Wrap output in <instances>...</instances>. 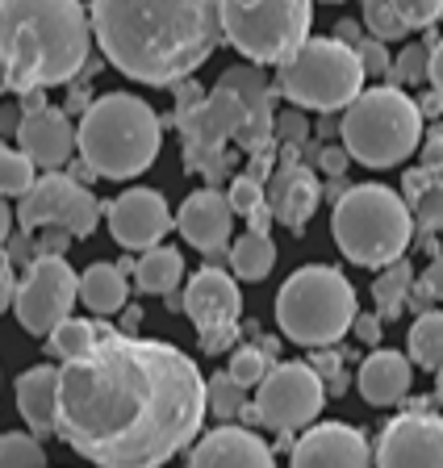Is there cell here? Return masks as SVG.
<instances>
[{
  "mask_svg": "<svg viewBox=\"0 0 443 468\" xmlns=\"http://www.w3.org/2000/svg\"><path fill=\"white\" fill-rule=\"evenodd\" d=\"M206 410L201 368L159 339L118 331L59 368V439L97 468H163Z\"/></svg>",
  "mask_w": 443,
  "mask_h": 468,
  "instance_id": "6da1fadb",
  "label": "cell"
},
{
  "mask_svg": "<svg viewBox=\"0 0 443 468\" xmlns=\"http://www.w3.org/2000/svg\"><path fill=\"white\" fill-rule=\"evenodd\" d=\"M100 55L151 88H176L222 47V0H92Z\"/></svg>",
  "mask_w": 443,
  "mask_h": 468,
  "instance_id": "7a4b0ae2",
  "label": "cell"
},
{
  "mask_svg": "<svg viewBox=\"0 0 443 468\" xmlns=\"http://www.w3.org/2000/svg\"><path fill=\"white\" fill-rule=\"evenodd\" d=\"M89 21L79 0H0V63L13 92L76 84L89 68Z\"/></svg>",
  "mask_w": 443,
  "mask_h": 468,
  "instance_id": "3957f363",
  "label": "cell"
},
{
  "mask_svg": "<svg viewBox=\"0 0 443 468\" xmlns=\"http://www.w3.org/2000/svg\"><path fill=\"white\" fill-rule=\"evenodd\" d=\"M79 159L105 180H134L159 159L163 122L134 92H105L76 126Z\"/></svg>",
  "mask_w": 443,
  "mask_h": 468,
  "instance_id": "277c9868",
  "label": "cell"
},
{
  "mask_svg": "<svg viewBox=\"0 0 443 468\" xmlns=\"http://www.w3.org/2000/svg\"><path fill=\"white\" fill-rule=\"evenodd\" d=\"M355 289L331 263L297 268L276 292V326L297 347L326 351L355 326Z\"/></svg>",
  "mask_w": 443,
  "mask_h": 468,
  "instance_id": "5b68a950",
  "label": "cell"
},
{
  "mask_svg": "<svg viewBox=\"0 0 443 468\" xmlns=\"http://www.w3.org/2000/svg\"><path fill=\"white\" fill-rule=\"evenodd\" d=\"M331 234L339 251L360 268H389L406 255L414 239V214L402 193L385 185H352V193L335 205Z\"/></svg>",
  "mask_w": 443,
  "mask_h": 468,
  "instance_id": "8992f818",
  "label": "cell"
},
{
  "mask_svg": "<svg viewBox=\"0 0 443 468\" xmlns=\"http://www.w3.org/2000/svg\"><path fill=\"white\" fill-rule=\"evenodd\" d=\"M343 146L364 167H397L423 146V109L406 88H364L343 113Z\"/></svg>",
  "mask_w": 443,
  "mask_h": 468,
  "instance_id": "52a82bcc",
  "label": "cell"
},
{
  "mask_svg": "<svg viewBox=\"0 0 443 468\" xmlns=\"http://www.w3.org/2000/svg\"><path fill=\"white\" fill-rule=\"evenodd\" d=\"M364 63L339 38H310L289 63L276 68V92L293 109L322 113H347L355 97L364 92Z\"/></svg>",
  "mask_w": 443,
  "mask_h": 468,
  "instance_id": "ba28073f",
  "label": "cell"
},
{
  "mask_svg": "<svg viewBox=\"0 0 443 468\" xmlns=\"http://www.w3.org/2000/svg\"><path fill=\"white\" fill-rule=\"evenodd\" d=\"M314 0H222L227 42L256 68L289 63L310 42Z\"/></svg>",
  "mask_w": 443,
  "mask_h": 468,
  "instance_id": "9c48e42d",
  "label": "cell"
},
{
  "mask_svg": "<svg viewBox=\"0 0 443 468\" xmlns=\"http://www.w3.org/2000/svg\"><path fill=\"white\" fill-rule=\"evenodd\" d=\"M176 126L185 138V167L209 180V188L222 185L235 164V155L227 151L230 138L243 134L247 126V105L227 92V88H209V97L193 109H176Z\"/></svg>",
  "mask_w": 443,
  "mask_h": 468,
  "instance_id": "30bf717a",
  "label": "cell"
},
{
  "mask_svg": "<svg viewBox=\"0 0 443 468\" xmlns=\"http://www.w3.org/2000/svg\"><path fill=\"white\" fill-rule=\"evenodd\" d=\"M17 222L30 234L47 230V226H63L71 239H89L100 222V201L92 197V188L71 180L68 172H42L38 185L21 197Z\"/></svg>",
  "mask_w": 443,
  "mask_h": 468,
  "instance_id": "8fae6325",
  "label": "cell"
},
{
  "mask_svg": "<svg viewBox=\"0 0 443 468\" xmlns=\"http://www.w3.org/2000/svg\"><path fill=\"white\" fill-rule=\"evenodd\" d=\"M326 385L314 372V364L306 360H285L268 372V380L256 389V410H259V427H272L280 435H293L297 427L322 414Z\"/></svg>",
  "mask_w": 443,
  "mask_h": 468,
  "instance_id": "7c38bea8",
  "label": "cell"
},
{
  "mask_svg": "<svg viewBox=\"0 0 443 468\" xmlns=\"http://www.w3.org/2000/svg\"><path fill=\"white\" fill-rule=\"evenodd\" d=\"M79 302V276L59 255H38L34 268L21 276L13 314L30 335H50L71 318V305Z\"/></svg>",
  "mask_w": 443,
  "mask_h": 468,
  "instance_id": "4fadbf2b",
  "label": "cell"
},
{
  "mask_svg": "<svg viewBox=\"0 0 443 468\" xmlns=\"http://www.w3.org/2000/svg\"><path fill=\"white\" fill-rule=\"evenodd\" d=\"M185 314L193 318V326H197L201 351L217 356V351L235 347L238 318H243V292H238L235 276L206 263L185 289Z\"/></svg>",
  "mask_w": 443,
  "mask_h": 468,
  "instance_id": "5bb4252c",
  "label": "cell"
},
{
  "mask_svg": "<svg viewBox=\"0 0 443 468\" xmlns=\"http://www.w3.org/2000/svg\"><path fill=\"white\" fill-rule=\"evenodd\" d=\"M373 468H443V419L431 410H406L376 439Z\"/></svg>",
  "mask_w": 443,
  "mask_h": 468,
  "instance_id": "9a60e30c",
  "label": "cell"
},
{
  "mask_svg": "<svg viewBox=\"0 0 443 468\" xmlns=\"http://www.w3.org/2000/svg\"><path fill=\"white\" fill-rule=\"evenodd\" d=\"M105 222L113 243L126 247V251H151V247H163L159 239L176 226L163 193L155 188H126L121 197L105 205Z\"/></svg>",
  "mask_w": 443,
  "mask_h": 468,
  "instance_id": "2e32d148",
  "label": "cell"
},
{
  "mask_svg": "<svg viewBox=\"0 0 443 468\" xmlns=\"http://www.w3.org/2000/svg\"><path fill=\"white\" fill-rule=\"evenodd\" d=\"M217 88L235 92V97L247 105V126L235 143L243 146L251 159L272 155V146H276V105H272V97L276 92H272V84H268L264 71H259L256 63H238V68L222 71Z\"/></svg>",
  "mask_w": 443,
  "mask_h": 468,
  "instance_id": "e0dca14e",
  "label": "cell"
},
{
  "mask_svg": "<svg viewBox=\"0 0 443 468\" xmlns=\"http://www.w3.org/2000/svg\"><path fill=\"white\" fill-rule=\"evenodd\" d=\"M176 230L185 234L188 247H197V251L206 255L209 268H217V260L230 255L227 247H235L230 243V234H235L230 197L222 193V188H197V193H188L176 214Z\"/></svg>",
  "mask_w": 443,
  "mask_h": 468,
  "instance_id": "ac0fdd59",
  "label": "cell"
},
{
  "mask_svg": "<svg viewBox=\"0 0 443 468\" xmlns=\"http://www.w3.org/2000/svg\"><path fill=\"white\" fill-rule=\"evenodd\" d=\"M373 448L364 431L347 422H318L293 443V464L289 468H373Z\"/></svg>",
  "mask_w": 443,
  "mask_h": 468,
  "instance_id": "d6986e66",
  "label": "cell"
},
{
  "mask_svg": "<svg viewBox=\"0 0 443 468\" xmlns=\"http://www.w3.org/2000/svg\"><path fill=\"white\" fill-rule=\"evenodd\" d=\"M17 151H26L30 164L42 167V172H59L63 164H71L79 143H76V126H71L68 109L47 105L38 113H26V122L17 130Z\"/></svg>",
  "mask_w": 443,
  "mask_h": 468,
  "instance_id": "ffe728a7",
  "label": "cell"
},
{
  "mask_svg": "<svg viewBox=\"0 0 443 468\" xmlns=\"http://www.w3.org/2000/svg\"><path fill=\"white\" fill-rule=\"evenodd\" d=\"M188 468H276L272 448L251 427H214L197 439Z\"/></svg>",
  "mask_w": 443,
  "mask_h": 468,
  "instance_id": "44dd1931",
  "label": "cell"
},
{
  "mask_svg": "<svg viewBox=\"0 0 443 468\" xmlns=\"http://www.w3.org/2000/svg\"><path fill=\"white\" fill-rule=\"evenodd\" d=\"M318 201H322V185H318L314 167L306 164H280L268 180V205L272 218L280 226H289L293 234L306 230V222L314 218Z\"/></svg>",
  "mask_w": 443,
  "mask_h": 468,
  "instance_id": "7402d4cb",
  "label": "cell"
},
{
  "mask_svg": "<svg viewBox=\"0 0 443 468\" xmlns=\"http://www.w3.org/2000/svg\"><path fill=\"white\" fill-rule=\"evenodd\" d=\"M355 385H360V398L368 406H397L406 401L414 385V360L402 356V351H389V347H376L360 372H355Z\"/></svg>",
  "mask_w": 443,
  "mask_h": 468,
  "instance_id": "603a6c76",
  "label": "cell"
},
{
  "mask_svg": "<svg viewBox=\"0 0 443 468\" xmlns=\"http://www.w3.org/2000/svg\"><path fill=\"white\" fill-rule=\"evenodd\" d=\"M17 410L30 435L47 439L59 435V368L38 364V368L21 372L17 377Z\"/></svg>",
  "mask_w": 443,
  "mask_h": 468,
  "instance_id": "cb8c5ba5",
  "label": "cell"
},
{
  "mask_svg": "<svg viewBox=\"0 0 443 468\" xmlns=\"http://www.w3.org/2000/svg\"><path fill=\"white\" fill-rule=\"evenodd\" d=\"M79 302L89 305L97 318H109V314H121L130 305V284H126V272L121 263H89L79 272Z\"/></svg>",
  "mask_w": 443,
  "mask_h": 468,
  "instance_id": "d4e9b609",
  "label": "cell"
},
{
  "mask_svg": "<svg viewBox=\"0 0 443 468\" xmlns=\"http://www.w3.org/2000/svg\"><path fill=\"white\" fill-rule=\"evenodd\" d=\"M185 281V255L176 247H151L134 260V284L147 297H172Z\"/></svg>",
  "mask_w": 443,
  "mask_h": 468,
  "instance_id": "484cf974",
  "label": "cell"
},
{
  "mask_svg": "<svg viewBox=\"0 0 443 468\" xmlns=\"http://www.w3.org/2000/svg\"><path fill=\"white\" fill-rule=\"evenodd\" d=\"M414 268L406 260L389 263V268H381V276L373 281V302H376V314L381 318H397V314L410 305V292H414Z\"/></svg>",
  "mask_w": 443,
  "mask_h": 468,
  "instance_id": "4316f807",
  "label": "cell"
},
{
  "mask_svg": "<svg viewBox=\"0 0 443 468\" xmlns=\"http://www.w3.org/2000/svg\"><path fill=\"white\" fill-rule=\"evenodd\" d=\"M230 268H235L238 281H264L276 268V243L268 234L247 230L243 239H235V247H230Z\"/></svg>",
  "mask_w": 443,
  "mask_h": 468,
  "instance_id": "83f0119b",
  "label": "cell"
},
{
  "mask_svg": "<svg viewBox=\"0 0 443 468\" xmlns=\"http://www.w3.org/2000/svg\"><path fill=\"white\" fill-rule=\"evenodd\" d=\"M97 343H100V326L97 322H89V318H68L63 326H55V331L47 335V351L55 356V360H63V364L89 356Z\"/></svg>",
  "mask_w": 443,
  "mask_h": 468,
  "instance_id": "f1b7e54d",
  "label": "cell"
},
{
  "mask_svg": "<svg viewBox=\"0 0 443 468\" xmlns=\"http://www.w3.org/2000/svg\"><path fill=\"white\" fill-rule=\"evenodd\" d=\"M410 360L418 368H443V310H427L410 326Z\"/></svg>",
  "mask_w": 443,
  "mask_h": 468,
  "instance_id": "f546056e",
  "label": "cell"
},
{
  "mask_svg": "<svg viewBox=\"0 0 443 468\" xmlns=\"http://www.w3.org/2000/svg\"><path fill=\"white\" fill-rule=\"evenodd\" d=\"M435 34L423 42H406L394 55V76L389 84L394 88H414V84H431V50H435Z\"/></svg>",
  "mask_w": 443,
  "mask_h": 468,
  "instance_id": "4dcf8cb0",
  "label": "cell"
},
{
  "mask_svg": "<svg viewBox=\"0 0 443 468\" xmlns=\"http://www.w3.org/2000/svg\"><path fill=\"white\" fill-rule=\"evenodd\" d=\"M38 185V167L30 164L26 151L17 146H0V197H26L30 188Z\"/></svg>",
  "mask_w": 443,
  "mask_h": 468,
  "instance_id": "1f68e13d",
  "label": "cell"
},
{
  "mask_svg": "<svg viewBox=\"0 0 443 468\" xmlns=\"http://www.w3.org/2000/svg\"><path fill=\"white\" fill-rule=\"evenodd\" d=\"M0 468H47V448L30 431H5L0 435Z\"/></svg>",
  "mask_w": 443,
  "mask_h": 468,
  "instance_id": "d6a6232c",
  "label": "cell"
},
{
  "mask_svg": "<svg viewBox=\"0 0 443 468\" xmlns=\"http://www.w3.org/2000/svg\"><path fill=\"white\" fill-rule=\"evenodd\" d=\"M360 21H364V29L373 34L376 42H397V38L410 34L406 21H402V13H397V0H364Z\"/></svg>",
  "mask_w": 443,
  "mask_h": 468,
  "instance_id": "836d02e7",
  "label": "cell"
},
{
  "mask_svg": "<svg viewBox=\"0 0 443 468\" xmlns=\"http://www.w3.org/2000/svg\"><path fill=\"white\" fill-rule=\"evenodd\" d=\"M206 398H209V410H214L222 422H230V419H238L243 414V406H247V389L238 385L230 372H214V377L206 380Z\"/></svg>",
  "mask_w": 443,
  "mask_h": 468,
  "instance_id": "e575fe53",
  "label": "cell"
},
{
  "mask_svg": "<svg viewBox=\"0 0 443 468\" xmlns=\"http://www.w3.org/2000/svg\"><path fill=\"white\" fill-rule=\"evenodd\" d=\"M272 368H276L272 356H268V351H259L256 343H247V347H238L235 356H230V368L227 372L238 380V385H243V389H259Z\"/></svg>",
  "mask_w": 443,
  "mask_h": 468,
  "instance_id": "d590c367",
  "label": "cell"
},
{
  "mask_svg": "<svg viewBox=\"0 0 443 468\" xmlns=\"http://www.w3.org/2000/svg\"><path fill=\"white\" fill-rule=\"evenodd\" d=\"M410 205V214H414V226L423 234H443V180L431 188H423V193L414 197Z\"/></svg>",
  "mask_w": 443,
  "mask_h": 468,
  "instance_id": "8d00e7d4",
  "label": "cell"
},
{
  "mask_svg": "<svg viewBox=\"0 0 443 468\" xmlns=\"http://www.w3.org/2000/svg\"><path fill=\"white\" fill-rule=\"evenodd\" d=\"M227 197H230V209L235 214H243V218H251V214H259L268 205V185H259L256 176H235L230 180V188H227Z\"/></svg>",
  "mask_w": 443,
  "mask_h": 468,
  "instance_id": "74e56055",
  "label": "cell"
},
{
  "mask_svg": "<svg viewBox=\"0 0 443 468\" xmlns=\"http://www.w3.org/2000/svg\"><path fill=\"white\" fill-rule=\"evenodd\" d=\"M431 302H443V255H435V260L427 263V272L418 276V284H414V292H410V305L418 314H427Z\"/></svg>",
  "mask_w": 443,
  "mask_h": 468,
  "instance_id": "f35d334b",
  "label": "cell"
},
{
  "mask_svg": "<svg viewBox=\"0 0 443 468\" xmlns=\"http://www.w3.org/2000/svg\"><path fill=\"white\" fill-rule=\"evenodd\" d=\"M306 138H310L306 109H285V113H276V143L280 146H306Z\"/></svg>",
  "mask_w": 443,
  "mask_h": 468,
  "instance_id": "ab89813d",
  "label": "cell"
},
{
  "mask_svg": "<svg viewBox=\"0 0 443 468\" xmlns=\"http://www.w3.org/2000/svg\"><path fill=\"white\" fill-rule=\"evenodd\" d=\"M406 29H431L443 17V0H397Z\"/></svg>",
  "mask_w": 443,
  "mask_h": 468,
  "instance_id": "60d3db41",
  "label": "cell"
},
{
  "mask_svg": "<svg viewBox=\"0 0 443 468\" xmlns=\"http://www.w3.org/2000/svg\"><path fill=\"white\" fill-rule=\"evenodd\" d=\"M355 55H360V63H364L368 76L376 80H389L394 76V55H389V42H376V38H364L360 47H355Z\"/></svg>",
  "mask_w": 443,
  "mask_h": 468,
  "instance_id": "b9f144b4",
  "label": "cell"
},
{
  "mask_svg": "<svg viewBox=\"0 0 443 468\" xmlns=\"http://www.w3.org/2000/svg\"><path fill=\"white\" fill-rule=\"evenodd\" d=\"M314 372L322 377V385H326V393H343L347 389V372H343V360H339L335 351H318L314 360Z\"/></svg>",
  "mask_w": 443,
  "mask_h": 468,
  "instance_id": "7bdbcfd3",
  "label": "cell"
},
{
  "mask_svg": "<svg viewBox=\"0 0 443 468\" xmlns=\"http://www.w3.org/2000/svg\"><path fill=\"white\" fill-rule=\"evenodd\" d=\"M5 255H9V263L13 268H26V272H30L34 268V260H38V247H34V234L30 230H17L9 239V243H5Z\"/></svg>",
  "mask_w": 443,
  "mask_h": 468,
  "instance_id": "ee69618b",
  "label": "cell"
},
{
  "mask_svg": "<svg viewBox=\"0 0 443 468\" xmlns=\"http://www.w3.org/2000/svg\"><path fill=\"white\" fill-rule=\"evenodd\" d=\"M71 243H76V239H71L63 226H47V230L34 234V247H38V255H59V260H63Z\"/></svg>",
  "mask_w": 443,
  "mask_h": 468,
  "instance_id": "f6af8a7d",
  "label": "cell"
},
{
  "mask_svg": "<svg viewBox=\"0 0 443 468\" xmlns=\"http://www.w3.org/2000/svg\"><path fill=\"white\" fill-rule=\"evenodd\" d=\"M423 167L443 180V122H435V130L423 138Z\"/></svg>",
  "mask_w": 443,
  "mask_h": 468,
  "instance_id": "bcb514c9",
  "label": "cell"
},
{
  "mask_svg": "<svg viewBox=\"0 0 443 468\" xmlns=\"http://www.w3.org/2000/svg\"><path fill=\"white\" fill-rule=\"evenodd\" d=\"M314 164L322 167L326 176H335V180H343V172H347V164H352V155H347V146L339 143V146H322Z\"/></svg>",
  "mask_w": 443,
  "mask_h": 468,
  "instance_id": "7dc6e473",
  "label": "cell"
},
{
  "mask_svg": "<svg viewBox=\"0 0 443 468\" xmlns=\"http://www.w3.org/2000/svg\"><path fill=\"white\" fill-rule=\"evenodd\" d=\"M17 284H21V281H17V268L9 263V255L0 251V314H5L13 302H17Z\"/></svg>",
  "mask_w": 443,
  "mask_h": 468,
  "instance_id": "c3c4849f",
  "label": "cell"
},
{
  "mask_svg": "<svg viewBox=\"0 0 443 468\" xmlns=\"http://www.w3.org/2000/svg\"><path fill=\"white\" fill-rule=\"evenodd\" d=\"M172 97H176V109H193V105H201L209 92L197 84V80H180V84L172 88Z\"/></svg>",
  "mask_w": 443,
  "mask_h": 468,
  "instance_id": "681fc988",
  "label": "cell"
},
{
  "mask_svg": "<svg viewBox=\"0 0 443 468\" xmlns=\"http://www.w3.org/2000/svg\"><path fill=\"white\" fill-rule=\"evenodd\" d=\"M352 331H355V339H360V343L376 347V343H381V314H360Z\"/></svg>",
  "mask_w": 443,
  "mask_h": 468,
  "instance_id": "f907efd6",
  "label": "cell"
},
{
  "mask_svg": "<svg viewBox=\"0 0 443 468\" xmlns=\"http://www.w3.org/2000/svg\"><path fill=\"white\" fill-rule=\"evenodd\" d=\"M21 122H26V109L13 101V105H0V138H17Z\"/></svg>",
  "mask_w": 443,
  "mask_h": 468,
  "instance_id": "816d5d0a",
  "label": "cell"
},
{
  "mask_svg": "<svg viewBox=\"0 0 443 468\" xmlns=\"http://www.w3.org/2000/svg\"><path fill=\"white\" fill-rule=\"evenodd\" d=\"M335 38L343 42V47H360L364 42V21H352V17H343V21H335Z\"/></svg>",
  "mask_w": 443,
  "mask_h": 468,
  "instance_id": "f5cc1de1",
  "label": "cell"
},
{
  "mask_svg": "<svg viewBox=\"0 0 443 468\" xmlns=\"http://www.w3.org/2000/svg\"><path fill=\"white\" fill-rule=\"evenodd\" d=\"M17 105L26 109V113H38V109H47V88H34V92H21Z\"/></svg>",
  "mask_w": 443,
  "mask_h": 468,
  "instance_id": "db71d44e",
  "label": "cell"
},
{
  "mask_svg": "<svg viewBox=\"0 0 443 468\" xmlns=\"http://www.w3.org/2000/svg\"><path fill=\"white\" fill-rule=\"evenodd\" d=\"M431 88L443 92V38L435 42V50H431Z\"/></svg>",
  "mask_w": 443,
  "mask_h": 468,
  "instance_id": "11a10c76",
  "label": "cell"
},
{
  "mask_svg": "<svg viewBox=\"0 0 443 468\" xmlns=\"http://www.w3.org/2000/svg\"><path fill=\"white\" fill-rule=\"evenodd\" d=\"M9 239H13V209H9V201L0 197V251H5Z\"/></svg>",
  "mask_w": 443,
  "mask_h": 468,
  "instance_id": "9f6ffc18",
  "label": "cell"
},
{
  "mask_svg": "<svg viewBox=\"0 0 443 468\" xmlns=\"http://www.w3.org/2000/svg\"><path fill=\"white\" fill-rule=\"evenodd\" d=\"M68 176H71V180H79L84 188H89L92 180H97V172H92V167L84 164V159H71V164H68Z\"/></svg>",
  "mask_w": 443,
  "mask_h": 468,
  "instance_id": "6f0895ef",
  "label": "cell"
},
{
  "mask_svg": "<svg viewBox=\"0 0 443 468\" xmlns=\"http://www.w3.org/2000/svg\"><path fill=\"white\" fill-rule=\"evenodd\" d=\"M418 109H423V117H439L443 113V92H423V101H418Z\"/></svg>",
  "mask_w": 443,
  "mask_h": 468,
  "instance_id": "680465c9",
  "label": "cell"
},
{
  "mask_svg": "<svg viewBox=\"0 0 443 468\" xmlns=\"http://www.w3.org/2000/svg\"><path fill=\"white\" fill-rule=\"evenodd\" d=\"M256 347H259V351H268V356H272V360H276V351H280V343H276V339H268V335H259V339H256Z\"/></svg>",
  "mask_w": 443,
  "mask_h": 468,
  "instance_id": "91938a15",
  "label": "cell"
},
{
  "mask_svg": "<svg viewBox=\"0 0 443 468\" xmlns=\"http://www.w3.org/2000/svg\"><path fill=\"white\" fill-rule=\"evenodd\" d=\"M9 88H13V80H9V68L0 63V92H9Z\"/></svg>",
  "mask_w": 443,
  "mask_h": 468,
  "instance_id": "94428289",
  "label": "cell"
},
{
  "mask_svg": "<svg viewBox=\"0 0 443 468\" xmlns=\"http://www.w3.org/2000/svg\"><path fill=\"white\" fill-rule=\"evenodd\" d=\"M435 398H439V406H443V368L435 372Z\"/></svg>",
  "mask_w": 443,
  "mask_h": 468,
  "instance_id": "6125c7cd",
  "label": "cell"
},
{
  "mask_svg": "<svg viewBox=\"0 0 443 468\" xmlns=\"http://www.w3.org/2000/svg\"><path fill=\"white\" fill-rule=\"evenodd\" d=\"M326 5H339V0H326Z\"/></svg>",
  "mask_w": 443,
  "mask_h": 468,
  "instance_id": "be15d7a7",
  "label": "cell"
},
{
  "mask_svg": "<svg viewBox=\"0 0 443 468\" xmlns=\"http://www.w3.org/2000/svg\"><path fill=\"white\" fill-rule=\"evenodd\" d=\"M0 146H5V143H0Z\"/></svg>",
  "mask_w": 443,
  "mask_h": 468,
  "instance_id": "e7e4bbea",
  "label": "cell"
}]
</instances>
